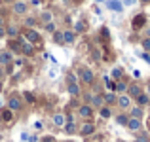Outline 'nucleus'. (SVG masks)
<instances>
[{"label":"nucleus","instance_id":"nucleus-1","mask_svg":"<svg viewBox=\"0 0 150 142\" xmlns=\"http://www.w3.org/2000/svg\"><path fill=\"white\" fill-rule=\"evenodd\" d=\"M67 89H69V95H70V97H80V87H78L76 78H74L72 74H69V76H67Z\"/></svg>","mask_w":150,"mask_h":142},{"label":"nucleus","instance_id":"nucleus-2","mask_svg":"<svg viewBox=\"0 0 150 142\" xmlns=\"http://www.w3.org/2000/svg\"><path fill=\"white\" fill-rule=\"evenodd\" d=\"M40 40H42V36H40V32H36L34 29H27L25 30V42H29V44H40Z\"/></svg>","mask_w":150,"mask_h":142},{"label":"nucleus","instance_id":"nucleus-3","mask_svg":"<svg viewBox=\"0 0 150 142\" xmlns=\"http://www.w3.org/2000/svg\"><path fill=\"white\" fill-rule=\"evenodd\" d=\"M80 80L84 82L86 85H91L93 82H95V74H93V70H89V68H80Z\"/></svg>","mask_w":150,"mask_h":142},{"label":"nucleus","instance_id":"nucleus-4","mask_svg":"<svg viewBox=\"0 0 150 142\" xmlns=\"http://www.w3.org/2000/svg\"><path fill=\"white\" fill-rule=\"evenodd\" d=\"M21 108H23V101L17 97V95H11V97L8 98V110H11V112H19Z\"/></svg>","mask_w":150,"mask_h":142},{"label":"nucleus","instance_id":"nucleus-5","mask_svg":"<svg viewBox=\"0 0 150 142\" xmlns=\"http://www.w3.org/2000/svg\"><path fill=\"white\" fill-rule=\"evenodd\" d=\"M11 10H13V13H15V15H25V13H27V10H29V4L23 2V0H17V2H13Z\"/></svg>","mask_w":150,"mask_h":142},{"label":"nucleus","instance_id":"nucleus-6","mask_svg":"<svg viewBox=\"0 0 150 142\" xmlns=\"http://www.w3.org/2000/svg\"><path fill=\"white\" fill-rule=\"evenodd\" d=\"M78 116H80L82 120H89V117L93 116V108L89 104H82L80 108H78Z\"/></svg>","mask_w":150,"mask_h":142},{"label":"nucleus","instance_id":"nucleus-7","mask_svg":"<svg viewBox=\"0 0 150 142\" xmlns=\"http://www.w3.org/2000/svg\"><path fill=\"white\" fill-rule=\"evenodd\" d=\"M125 127H127L129 131H133V133H139V131H141V127H143V123H141V120L129 117V120H127V125H125Z\"/></svg>","mask_w":150,"mask_h":142},{"label":"nucleus","instance_id":"nucleus-8","mask_svg":"<svg viewBox=\"0 0 150 142\" xmlns=\"http://www.w3.org/2000/svg\"><path fill=\"white\" fill-rule=\"evenodd\" d=\"M93 131H95V125H93L91 121H86V123L80 127V131H78V133H80L82 136H89V135H93Z\"/></svg>","mask_w":150,"mask_h":142},{"label":"nucleus","instance_id":"nucleus-9","mask_svg":"<svg viewBox=\"0 0 150 142\" xmlns=\"http://www.w3.org/2000/svg\"><path fill=\"white\" fill-rule=\"evenodd\" d=\"M116 104L120 106V108H129L131 106V98L127 97V95H120V97H116Z\"/></svg>","mask_w":150,"mask_h":142},{"label":"nucleus","instance_id":"nucleus-10","mask_svg":"<svg viewBox=\"0 0 150 142\" xmlns=\"http://www.w3.org/2000/svg\"><path fill=\"white\" fill-rule=\"evenodd\" d=\"M105 6L108 8V10H112V11H122L124 10V4L118 2V0H108V2H105Z\"/></svg>","mask_w":150,"mask_h":142},{"label":"nucleus","instance_id":"nucleus-11","mask_svg":"<svg viewBox=\"0 0 150 142\" xmlns=\"http://www.w3.org/2000/svg\"><path fill=\"white\" fill-rule=\"evenodd\" d=\"M21 53H23V55H27V57H30V55L34 53V46L23 40V42H21Z\"/></svg>","mask_w":150,"mask_h":142},{"label":"nucleus","instance_id":"nucleus-12","mask_svg":"<svg viewBox=\"0 0 150 142\" xmlns=\"http://www.w3.org/2000/svg\"><path fill=\"white\" fill-rule=\"evenodd\" d=\"M144 23H146V15L139 13L133 17V29H141V27H144Z\"/></svg>","mask_w":150,"mask_h":142},{"label":"nucleus","instance_id":"nucleus-13","mask_svg":"<svg viewBox=\"0 0 150 142\" xmlns=\"http://www.w3.org/2000/svg\"><path fill=\"white\" fill-rule=\"evenodd\" d=\"M74 40H76V32L74 30H65L63 32V42L65 44H74Z\"/></svg>","mask_w":150,"mask_h":142},{"label":"nucleus","instance_id":"nucleus-14","mask_svg":"<svg viewBox=\"0 0 150 142\" xmlns=\"http://www.w3.org/2000/svg\"><path fill=\"white\" fill-rule=\"evenodd\" d=\"M40 21L44 23V25H48V23H51V21H53V13H51L50 10H44V11L40 13Z\"/></svg>","mask_w":150,"mask_h":142},{"label":"nucleus","instance_id":"nucleus-15","mask_svg":"<svg viewBox=\"0 0 150 142\" xmlns=\"http://www.w3.org/2000/svg\"><path fill=\"white\" fill-rule=\"evenodd\" d=\"M141 93H143V91H141L139 85H127V97H129V98H131V97H135V98H137Z\"/></svg>","mask_w":150,"mask_h":142},{"label":"nucleus","instance_id":"nucleus-16","mask_svg":"<svg viewBox=\"0 0 150 142\" xmlns=\"http://www.w3.org/2000/svg\"><path fill=\"white\" fill-rule=\"evenodd\" d=\"M65 123H67V120H65L63 114H55L53 116V125L55 127H65Z\"/></svg>","mask_w":150,"mask_h":142},{"label":"nucleus","instance_id":"nucleus-17","mask_svg":"<svg viewBox=\"0 0 150 142\" xmlns=\"http://www.w3.org/2000/svg\"><path fill=\"white\" fill-rule=\"evenodd\" d=\"M6 34H8V36H11V38H19V29L15 25H8L6 27Z\"/></svg>","mask_w":150,"mask_h":142},{"label":"nucleus","instance_id":"nucleus-18","mask_svg":"<svg viewBox=\"0 0 150 142\" xmlns=\"http://www.w3.org/2000/svg\"><path fill=\"white\" fill-rule=\"evenodd\" d=\"M89 106H91V108H93V106H95V108H101V106H103V95H93Z\"/></svg>","mask_w":150,"mask_h":142},{"label":"nucleus","instance_id":"nucleus-19","mask_svg":"<svg viewBox=\"0 0 150 142\" xmlns=\"http://www.w3.org/2000/svg\"><path fill=\"white\" fill-rule=\"evenodd\" d=\"M114 91L124 95L125 91H127V84H125V82H116V84H114Z\"/></svg>","mask_w":150,"mask_h":142},{"label":"nucleus","instance_id":"nucleus-20","mask_svg":"<svg viewBox=\"0 0 150 142\" xmlns=\"http://www.w3.org/2000/svg\"><path fill=\"white\" fill-rule=\"evenodd\" d=\"M103 102L105 104H114L116 102V93H105L103 95Z\"/></svg>","mask_w":150,"mask_h":142},{"label":"nucleus","instance_id":"nucleus-21","mask_svg":"<svg viewBox=\"0 0 150 142\" xmlns=\"http://www.w3.org/2000/svg\"><path fill=\"white\" fill-rule=\"evenodd\" d=\"M129 117L141 120V117H143V108H141V106H133V108H131V114H129Z\"/></svg>","mask_w":150,"mask_h":142},{"label":"nucleus","instance_id":"nucleus-22","mask_svg":"<svg viewBox=\"0 0 150 142\" xmlns=\"http://www.w3.org/2000/svg\"><path fill=\"white\" fill-rule=\"evenodd\" d=\"M0 116H2V121H6V123H10L11 120H13V112H11V110H2V112H0Z\"/></svg>","mask_w":150,"mask_h":142},{"label":"nucleus","instance_id":"nucleus-23","mask_svg":"<svg viewBox=\"0 0 150 142\" xmlns=\"http://www.w3.org/2000/svg\"><path fill=\"white\" fill-rule=\"evenodd\" d=\"M148 102H150V97H148V95H144V93H141V95H139V97H137V104H139V106H141V108H143V106H146V104H148Z\"/></svg>","mask_w":150,"mask_h":142},{"label":"nucleus","instance_id":"nucleus-24","mask_svg":"<svg viewBox=\"0 0 150 142\" xmlns=\"http://www.w3.org/2000/svg\"><path fill=\"white\" fill-rule=\"evenodd\" d=\"M63 129H65L67 135H74V133H76V125H74V121H67Z\"/></svg>","mask_w":150,"mask_h":142},{"label":"nucleus","instance_id":"nucleus-25","mask_svg":"<svg viewBox=\"0 0 150 142\" xmlns=\"http://www.w3.org/2000/svg\"><path fill=\"white\" fill-rule=\"evenodd\" d=\"M99 116L103 117V120H108V117L112 116V112H110V108H108V106H101V110H99Z\"/></svg>","mask_w":150,"mask_h":142},{"label":"nucleus","instance_id":"nucleus-26","mask_svg":"<svg viewBox=\"0 0 150 142\" xmlns=\"http://www.w3.org/2000/svg\"><path fill=\"white\" fill-rule=\"evenodd\" d=\"M11 61H13V55L10 51H2V65H10Z\"/></svg>","mask_w":150,"mask_h":142},{"label":"nucleus","instance_id":"nucleus-27","mask_svg":"<svg viewBox=\"0 0 150 142\" xmlns=\"http://www.w3.org/2000/svg\"><path fill=\"white\" fill-rule=\"evenodd\" d=\"M122 76H124V68H122V66H116V68L112 70V78L120 82V78H122Z\"/></svg>","mask_w":150,"mask_h":142},{"label":"nucleus","instance_id":"nucleus-28","mask_svg":"<svg viewBox=\"0 0 150 142\" xmlns=\"http://www.w3.org/2000/svg\"><path fill=\"white\" fill-rule=\"evenodd\" d=\"M127 120H129V116H127V114H118V116H116L118 125H127Z\"/></svg>","mask_w":150,"mask_h":142},{"label":"nucleus","instance_id":"nucleus-29","mask_svg":"<svg viewBox=\"0 0 150 142\" xmlns=\"http://www.w3.org/2000/svg\"><path fill=\"white\" fill-rule=\"evenodd\" d=\"M84 30H86V23L84 21H78L76 25H74V32H76V34H82Z\"/></svg>","mask_w":150,"mask_h":142},{"label":"nucleus","instance_id":"nucleus-30","mask_svg":"<svg viewBox=\"0 0 150 142\" xmlns=\"http://www.w3.org/2000/svg\"><path fill=\"white\" fill-rule=\"evenodd\" d=\"M53 42L55 44H65V42H63V32L61 30H55L53 32Z\"/></svg>","mask_w":150,"mask_h":142},{"label":"nucleus","instance_id":"nucleus-31","mask_svg":"<svg viewBox=\"0 0 150 142\" xmlns=\"http://www.w3.org/2000/svg\"><path fill=\"white\" fill-rule=\"evenodd\" d=\"M34 25H36V19L34 17H27L25 19V27L27 29H34Z\"/></svg>","mask_w":150,"mask_h":142},{"label":"nucleus","instance_id":"nucleus-32","mask_svg":"<svg viewBox=\"0 0 150 142\" xmlns=\"http://www.w3.org/2000/svg\"><path fill=\"white\" fill-rule=\"evenodd\" d=\"M135 142H150L148 140V135H146V133H139V135L135 136Z\"/></svg>","mask_w":150,"mask_h":142},{"label":"nucleus","instance_id":"nucleus-33","mask_svg":"<svg viewBox=\"0 0 150 142\" xmlns=\"http://www.w3.org/2000/svg\"><path fill=\"white\" fill-rule=\"evenodd\" d=\"M143 49H144V53L150 51V38H144V40H143Z\"/></svg>","mask_w":150,"mask_h":142},{"label":"nucleus","instance_id":"nucleus-34","mask_svg":"<svg viewBox=\"0 0 150 142\" xmlns=\"http://www.w3.org/2000/svg\"><path fill=\"white\" fill-rule=\"evenodd\" d=\"M44 29H46V32H55V25H53V21L48 23V25H44Z\"/></svg>","mask_w":150,"mask_h":142},{"label":"nucleus","instance_id":"nucleus-35","mask_svg":"<svg viewBox=\"0 0 150 142\" xmlns=\"http://www.w3.org/2000/svg\"><path fill=\"white\" fill-rule=\"evenodd\" d=\"M25 101H27V102H30V104H33V102L36 101V98H34V95H33V93H25Z\"/></svg>","mask_w":150,"mask_h":142},{"label":"nucleus","instance_id":"nucleus-36","mask_svg":"<svg viewBox=\"0 0 150 142\" xmlns=\"http://www.w3.org/2000/svg\"><path fill=\"white\" fill-rule=\"evenodd\" d=\"M91 97H93L91 93H86V95H84V101H86V104H89V102H91Z\"/></svg>","mask_w":150,"mask_h":142},{"label":"nucleus","instance_id":"nucleus-37","mask_svg":"<svg viewBox=\"0 0 150 142\" xmlns=\"http://www.w3.org/2000/svg\"><path fill=\"white\" fill-rule=\"evenodd\" d=\"M40 142H57V140H55L53 136H44V138H42Z\"/></svg>","mask_w":150,"mask_h":142},{"label":"nucleus","instance_id":"nucleus-38","mask_svg":"<svg viewBox=\"0 0 150 142\" xmlns=\"http://www.w3.org/2000/svg\"><path fill=\"white\" fill-rule=\"evenodd\" d=\"M141 57H143V59H144V61H146V63H148V65H150V53H141Z\"/></svg>","mask_w":150,"mask_h":142},{"label":"nucleus","instance_id":"nucleus-39","mask_svg":"<svg viewBox=\"0 0 150 142\" xmlns=\"http://www.w3.org/2000/svg\"><path fill=\"white\" fill-rule=\"evenodd\" d=\"M21 140L23 142H29V135H27V133H23V135H21Z\"/></svg>","mask_w":150,"mask_h":142},{"label":"nucleus","instance_id":"nucleus-40","mask_svg":"<svg viewBox=\"0 0 150 142\" xmlns=\"http://www.w3.org/2000/svg\"><path fill=\"white\" fill-rule=\"evenodd\" d=\"M6 36V27H0V38Z\"/></svg>","mask_w":150,"mask_h":142},{"label":"nucleus","instance_id":"nucleus-41","mask_svg":"<svg viewBox=\"0 0 150 142\" xmlns=\"http://www.w3.org/2000/svg\"><path fill=\"white\" fill-rule=\"evenodd\" d=\"M135 4V0H125V6H133Z\"/></svg>","mask_w":150,"mask_h":142},{"label":"nucleus","instance_id":"nucleus-42","mask_svg":"<svg viewBox=\"0 0 150 142\" xmlns=\"http://www.w3.org/2000/svg\"><path fill=\"white\" fill-rule=\"evenodd\" d=\"M0 27H4V17L0 15Z\"/></svg>","mask_w":150,"mask_h":142},{"label":"nucleus","instance_id":"nucleus-43","mask_svg":"<svg viewBox=\"0 0 150 142\" xmlns=\"http://www.w3.org/2000/svg\"><path fill=\"white\" fill-rule=\"evenodd\" d=\"M141 4H150V0H139Z\"/></svg>","mask_w":150,"mask_h":142},{"label":"nucleus","instance_id":"nucleus-44","mask_svg":"<svg viewBox=\"0 0 150 142\" xmlns=\"http://www.w3.org/2000/svg\"><path fill=\"white\" fill-rule=\"evenodd\" d=\"M0 65H2V51H0Z\"/></svg>","mask_w":150,"mask_h":142},{"label":"nucleus","instance_id":"nucleus-45","mask_svg":"<svg viewBox=\"0 0 150 142\" xmlns=\"http://www.w3.org/2000/svg\"><path fill=\"white\" fill-rule=\"evenodd\" d=\"M0 91H2V82H0Z\"/></svg>","mask_w":150,"mask_h":142},{"label":"nucleus","instance_id":"nucleus-46","mask_svg":"<svg viewBox=\"0 0 150 142\" xmlns=\"http://www.w3.org/2000/svg\"><path fill=\"white\" fill-rule=\"evenodd\" d=\"M61 2H70V0H61Z\"/></svg>","mask_w":150,"mask_h":142},{"label":"nucleus","instance_id":"nucleus-47","mask_svg":"<svg viewBox=\"0 0 150 142\" xmlns=\"http://www.w3.org/2000/svg\"><path fill=\"white\" fill-rule=\"evenodd\" d=\"M148 93H150V84H148Z\"/></svg>","mask_w":150,"mask_h":142},{"label":"nucleus","instance_id":"nucleus-48","mask_svg":"<svg viewBox=\"0 0 150 142\" xmlns=\"http://www.w3.org/2000/svg\"><path fill=\"white\" fill-rule=\"evenodd\" d=\"M97 2H103V0H97Z\"/></svg>","mask_w":150,"mask_h":142},{"label":"nucleus","instance_id":"nucleus-49","mask_svg":"<svg viewBox=\"0 0 150 142\" xmlns=\"http://www.w3.org/2000/svg\"><path fill=\"white\" fill-rule=\"evenodd\" d=\"M148 127H150V121H148Z\"/></svg>","mask_w":150,"mask_h":142}]
</instances>
